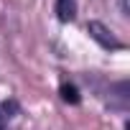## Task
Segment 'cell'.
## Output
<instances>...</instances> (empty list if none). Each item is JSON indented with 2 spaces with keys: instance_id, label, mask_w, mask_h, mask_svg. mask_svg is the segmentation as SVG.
<instances>
[{
  "instance_id": "5",
  "label": "cell",
  "mask_w": 130,
  "mask_h": 130,
  "mask_svg": "<svg viewBox=\"0 0 130 130\" xmlns=\"http://www.w3.org/2000/svg\"><path fill=\"white\" fill-rule=\"evenodd\" d=\"M120 13H122L125 18L130 15V10H127V0H120Z\"/></svg>"
},
{
  "instance_id": "3",
  "label": "cell",
  "mask_w": 130,
  "mask_h": 130,
  "mask_svg": "<svg viewBox=\"0 0 130 130\" xmlns=\"http://www.w3.org/2000/svg\"><path fill=\"white\" fill-rule=\"evenodd\" d=\"M59 94H61V100L67 102V105H79V102H82V92H79V87L72 84V82H64V84L59 87Z\"/></svg>"
},
{
  "instance_id": "1",
  "label": "cell",
  "mask_w": 130,
  "mask_h": 130,
  "mask_svg": "<svg viewBox=\"0 0 130 130\" xmlns=\"http://www.w3.org/2000/svg\"><path fill=\"white\" fill-rule=\"evenodd\" d=\"M87 33H89V38H92L97 46H102L105 51H120V48H125V43H122L102 21H89V23H87Z\"/></svg>"
},
{
  "instance_id": "6",
  "label": "cell",
  "mask_w": 130,
  "mask_h": 130,
  "mask_svg": "<svg viewBox=\"0 0 130 130\" xmlns=\"http://www.w3.org/2000/svg\"><path fill=\"white\" fill-rule=\"evenodd\" d=\"M0 130H8V122L3 120V115H0Z\"/></svg>"
},
{
  "instance_id": "4",
  "label": "cell",
  "mask_w": 130,
  "mask_h": 130,
  "mask_svg": "<svg viewBox=\"0 0 130 130\" xmlns=\"http://www.w3.org/2000/svg\"><path fill=\"white\" fill-rule=\"evenodd\" d=\"M0 115H3V120L8 122V120H13L15 115H21V102L18 100H5V102H0Z\"/></svg>"
},
{
  "instance_id": "2",
  "label": "cell",
  "mask_w": 130,
  "mask_h": 130,
  "mask_svg": "<svg viewBox=\"0 0 130 130\" xmlns=\"http://www.w3.org/2000/svg\"><path fill=\"white\" fill-rule=\"evenodd\" d=\"M54 13H56V18L61 23H72L77 18V0H56Z\"/></svg>"
}]
</instances>
